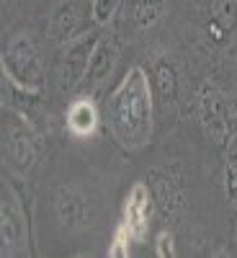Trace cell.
Here are the masks:
<instances>
[{
	"instance_id": "cell-18",
	"label": "cell",
	"mask_w": 237,
	"mask_h": 258,
	"mask_svg": "<svg viewBox=\"0 0 237 258\" xmlns=\"http://www.w3.org/2000/svg\"><path fill=\"white\" fill-rule=\"evenodd\" d=\"M155 255L157 258H173L176 255V235L170 230H160L155 238Z\"/></svg>"
},
{
	"instance_id": "cell-16",
	"label": "cell",
	"mask_w": 237,
	"mask_h": 258,
	"mask_svg": "<svg viewBox=\"0 0 237 258\" xmlns=\"http://www.w3.org/2000/svg\"><path fill=\"white\" fill-rule=\"evenodd\" d=\"M132 235H129L121 225L114 227L111 232V240H109V248H106V255L109 258H129L132 255Z\"/></svg>"
},
{
	"instance_id": "cell-11",
	"label": "cell",
	"mask_w": 237,
	"mask_h": 258,
	"mask_svg": "<svg viewBox=\"0 0 237 258\" xmlns=\"http://www.w3.org/2000/svg\"><path fill=\"white\" fill-rule=\"evenodd\" d=\"M83 31V8L80 0H57L49 18V36L57 44H70Z\"/></svg>"
},
{
	"instance_id": "cell-15",
	"label": "cell",
	"mask_w": 237,
	"mask_h": 258,
	"mask_svg": "<svg viewBox=\"0 0 237 258\" xmlns=\"http://www.w3.org/2000/svg\"><path fill=\"white\" fill-rule=\"evenodd\" d=\"M163 13H165V0H134L132 3V18L142 31L157 26Z\"/></svg>"
},
{
	"instance_id": "cell-4",
	"label": "cell",
	"mask_w": 237,
	"mask_h": 258,
	"mask_svg": "<svg viewBox=\"0 0 237 258\" xmlns=\"http://www.w3.org/2000/svg\"><path fill=\"white\" fill-rule=\"evenodd\" d=\"M0 240H3V248H0L3 258H18L31 253L29 214L24 209L18 191L11 183H3V191H0Z\"/></svg>"
},
{
	"instance_id": "cell-5",
	"label": "cell",
	"mask_w": 237,
	"mask_h": 258,
	"mask_svg": "<svg viewBox=\"0 0 237 258\" xmlns=\"http://www.w3.org/2000/svg\"><path fill=\"white\" fill-rule=\"evenodd\" d=\"M3 153L16 173L26 176L39 160V135L24 116H11L3 126Z\"/></svg>"
},
{
	"instance_id": "cell-9",
	"label": "cell",
	"mask_w": 237,
	"mask_h": 258,
	"mask_svg": "<svg viewBox=\"0 0 237 258\" xmlns=\"http://www.w3.org/2000/svg\"><path fill=\"white\" fill-rule=\"evenodd\" d=\"M54 212L62 230L80 232L91 225V204L88 197L77 186H62L54 197Z\"/></svg>"
},
{
	"instance_id": "cell-17",
	"label": "cell",
	"mask_w": 237,
	"mask_h": 258,
	"mask_svg": "<svg viewBox=\"0 0 237 258\" xmlns=\"http://www.w3.org/2000/svg\"><path fill=\"white\" fill-rule=\"evenodd\" d=\"M121 8V0H93L91 3V21L96 26H109Z\"/></svg>"
},
{
	"instance_id": "cell-13",
	"label": "cell",
	"mask_w": 237,
	"mask_h": 258,
	"mask_svg": "<svg viewBox=\"0 0 237 258\" xmlns=\"http://www.w3.org/2000/svg\"><path fill=\"white\" fill-rule=\"evenodd\" d=\"M149 188H152V197H155V207L160 212L163 220H173L176 214L183 209V191L176 183L173 176L163 173V170H152L147 178Z\"/></svg>"
},
{
	"instance_id": "cell-6",
	"label": "cell",
	"mask_w": 237,
	"mask_h": 258,
	"mask_svg": "<svg viewBox=\"0 0 237 258\" xmlns=\"http://www.w3.org/2000/svg\"><path fill=\"white\" fill-rule=\"evenodd\" d=\"M96 41H98L96 34L85 31L77 39H72L70 44L62 47V54H59V62H57V88H59V93L80 91V83L85 78V70H88Z\"/></svg>"
},
{
	"instance_id": "cell-12",
	"label": "cell",
	"mask_w": 237,
	"mask_h": 258,
	"mask_svg": "<svg viewBox=\"0 0 237 258\" xmlns=\"http://www.w3.org/2000/svg\"><path fill=\"white\" fill-rule=\"evenodd\" d=\"M152 88H155V96L163 103L165 111H170L178 103V96H181V75H178L176 62L170 59L168 54H157L155 62H152Z\"/></svg>"
},
{
	"instance_id": "cell-10",
	"label": "cell",
	"mask_w": 237,
	"mask_h": 258,
	"mask_svg": "<svg viewBox=\"0 0 237 258\" xmlns=\"http://www.w3.org/2000/svg\"><path fill=\"white\" fill-rule=\"evenodd\" d=\"M64 126L75 140H91L101 126V111L91 93H77L64 111Z\"/></svg>"
},
{
	"instance_id": "cell-7",
	"label": "cell",
	"mask_w": 237,
	"mask_h": 258,
	"mask_svg": "<svg viewBox=\"0 0 237 258\" xmlns=\"http://www.w3.org/2000/svg\"><path fill=\"white\" fill-rule=\"evenodd\" d=\"M155 197H152V188H149V183L144 181H137L132 188H129V194L124 197V207H121V220L119 225L132 235L134 243H144L147 232H149V220H152L155 214Z\"/></svg>"
},
{
	"instance_id": "cell-8",
	"label": "cell",
	"mask_w": 237,
	"mask_h": 258,
	"mask_svg": "<svg viewBox=\"0 0 237 258\" xmlns=\"http://www.w3.org/2000/svg\"><path fill=\"white\" fill-rule=\"evenodd\" d=\"M116 62H119V44L109 36H98L96 41V49L91 54L88 62V70H85V78L80 83V93H96L98 88H103L109 78L116 70Z\"/></svg>"
},
{
	"instance_id": "cell-2",
	"label": "cell",
	"mask_w": 237,
	"mask_h": 258,
	"mask_svg": "<svg viewBox=\"0 0 237 258\" xmlns=\"http://www.w3.org/2000/svg\"><path fill=\"white\" fill-rule=\"evenodd\" d=\"M3 78L29 93H44V59L31 31H16L0 57Z\"/></svg>"
},
{
	"instance_id": "cell-3",
	"label": "cell",
	"mask_w": 237,
	"mask_h": 258,
	"mask_svg": "<svg viewBox=\"0 0 237 258\" xmlns=\"http://www.w3.org/2000/svg\"><path fill=\"white\" fill-rule=\"evenodd\" d=\"M196 109L204 135L214 145H227L237 135V106L234 101L214 83H204L196 96Z\"/></svg>"
},
{
	"instance_id": "cell-1",
	"label": "cell",
	"mask_w": 237,
	"mask_h": 258,
	"mask_svg": "<svg viewBox=\"0 0 237 258\" xmlns=\"http://www.w3.org/2000/svg\"><path fill=\"white\" fill-rule=\"evenodd\" d=\"M106 124L114 140L137 153L155 137V88L144 68L132 64L106 101Z\"/></svg>"
},
{
	"instance_id": "cell-14",
	"label": "cell",
	"mask_w": 237,
	"mask_h": 258,
	"mask_svg": "<svg viewBox=\"0 0 237 258\" xmlns=\"http://www.w3.org/2000/svg\"><path fill=\"white\" fill-rule=\"evenodd\" d=\"M224 197L232 207H237V135L224 145V173H222Z\"/></svg>"
}]
</instances>
